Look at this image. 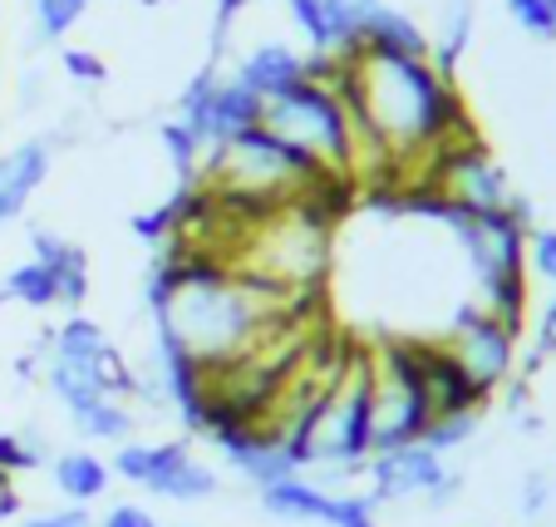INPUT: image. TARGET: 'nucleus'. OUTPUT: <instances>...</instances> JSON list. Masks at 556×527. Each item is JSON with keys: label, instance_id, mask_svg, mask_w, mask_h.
<instances>
[{"label": "nucleus", "instance_id": "obj_1", "mask_svg": "<svg viewBox=\"0 0 556 527\" xmlns=\"http://www.w3.org/2000/svg\"><path fill=\"white\" fill-rule=\"evenodd\" d=\"M192 183L231 212H266L305 198H350V183L311 168L262 128H247V134H231L227 143H217Z\"/></svg>", "mask_w": 556, "mask_h": 527}, {"label": "nucleus", "instance_id": "obj_2", "mask_svg": "<svg viewBox=\"0 0 556 527\" xmlns=\"http://www.w3.org/2000/svg\"><path fill=\"white\" fill-rule=\"evenodd\" d=\"M256 128L271 134L276 143H286L295 159H305L311 168L350 183V168H355V138H350L345 104H340V95L330 85H320V79L305 74L301 85L262 99ZM350 188H355V183H350Z\"/></svg>", "mask_w": 556, "mask_h": 527}, {"label": "nucleus", "instance_id": "obj_3", "mask_svg": "<svg viewBox=\"0 0 556 527\" xmlns=\"http://www.w3.org/2000/svg\"><path fill=\"white\" fill-rule=\"evenodd\" d=\"M429 202L439 212H463V217H517L532 227L527 198L513 188L503 163L478 143V134L443 148V159L433 163V178H429Z\"/></svg>", "mask_w": 556, "mask_h": 527}, {"label": "nucleus", "instance_id": "obj_4", "mask_svg": "<svg viewBox=\"0 0 556 527\" xmlns=\"http://www.w3.org/2000/svg\"><path fill=\"white\" fill-rule=\"evenodd\" d=\"M424 434V400L409 375L404 340H384L369 350V454L419 443Z\"/></svg>", "mask_w": 556, "mask_h": 527}, {"label": "nucleus", "instance_id": "obj_5", "mask_svg": "<svg viewBox=\"0 0 556 527\" xmlns=\"http://www.w3.org/2000/svg\"><path fill=\"white\" fill-rule=\"evenodd\" d=\"M443 355L458 365V375L483 394H497L507 380H513V365H517V330H507L503 321L483 316V311H458L453 326L439 336Z\"/></svg>", "mask_w": 556, "mask_h": 527}, {"label": "nucleus", "instance_id": "obj_6", "mask_svg": "<svg viewBox=\"0 0 556 527\" xmlns=\"http://www.w3.org/2000/svg\"><path fill=\"white\" fill-rule=\"evenodd\" d=\"M365 478H369V503L375 507L409 503V498H429L448 478V459H439L424 443H400V449L369 454Z\"/></svg>", "mask_w": 556, "mask_h": 527}, {"label": "nucleus", "instance_id": "obj_7", "mask_svg": "<svg viewBox=\"0 0 556 527\" xmlns=\"http://www.w3.org/2000/svg\"><path fill=\"white\" fill-rule=\"evenodd\" d=\"M143 488L157 498H168V503H207V498L222 493V478L182 439H168V443H148Z\"/></svg>", "mask_w": 556, "mask_h": 527}, {"label": "nucleus", "instance_id": "obj_8", "mask_svg": "<svg viewBox=\"0 0 556 527\" xmlns=\"http://www.w3.org/2000/svg\"><path fill=\"white\" fill-rule=\"evenodd\" d=\"M50 168H54V138L45 134L15 143L11 153H0V227H11L30 208V198L45 188Z\"/></svg>", "mask_w": 556, "mask_h": 527}, {"label": "nucleus", "instance_id": "obj_9", "mask_svg": "<svg viewBox=\"0 0 556 527\" xmlns=\"http://www.w3.org/2000/svg\"><path fill=\"white\" fill-rule=\"evenodd\" d=\"M305 70H311V54H301L286 40H262V45L237 54V64H231L227 74L242 89H252L256 99H271V95H281V89L301 85Z\"/></svg>", "mask_w": 556, "mask_h": 527}, {"label": "nucleus", "instance_id": "obj_10", "mask_svg": "<svg viewBox=\"0 0 556 527\" xmlns=\"http://www.w3.org/2000/svg\"><path fill=\"white\" fill-rule=\"evenodd\" d=\"M30 252H35V262L50 272L54 301L70 306V311L85 306L89 301V256H85V247L64 242L54 227H30Z\"/></svg>", "mask_w": 556, "mask_h": 527}, {"label": "nucleus", "instance_id": "obj_11", "mask_svg": "<svg viewBox=\"0 0 556 527\" xmlns=\"http://www.w3.org/2000/svg\"><path fill=\"white\" fill-rule=\"evenodd\" d=\"M256 493H262V513L276 517V523H320V527L330 523V498L336 493L315 488L305 474L266 484V488H256Z\"/></svg>", "mask_w": 556, "mask_h": 527}, {"label": "nucleus", "instance_id": "obj_12", "mask_svg": "<svg viewBox=\"0 0 556 527\" xmlns=\"http://www.w3.org/2000/svg\"><path fill=\"white\" fill-rule=\"evenodd\" d=\"M50 478H54V488H60L70 503L89 507L94 498L109 493V478L114 474H109V464L99 454H89V449H64V454H54Z\"/></svg>", "mask_w": 556, "mask_h": 527}, {"label": "nucleus", "instance_id": "obj_13", "mask_svg": "<svg viewBox=\"0 0 556 527\" xmlns=\"http://www.w3.org/2000/svg\"><path fill=\"white\" fill-rule=\"evenodd\" d=\"M359 45H375V50H389V54H414V60H429V30L419 25V15L400 11V5H379Z\"/></svg>", "mask_w": 556, "mask_h": 527}, {"label": "nucleus", "instance_id": "obj_14", "mask_svg": "<svg viewBox=\"0 0 556 527\" xmlns=\"http://www.w3.org/2000/svg\"><path fill=\"white\" fill-rule=\"evenodd\" d=\"M109 346H114V340L104 336V326H94V321H85V316H74V321H64V326L50 336V360L74 365V369H94V360L104 355Z\"/></svg>", "mask_w": 556, "mask_h": 527}, {"label": "nucleus", "instance_id": "obj_15", "mask_svg": "<svg viewBox=\"0 0 556 527\" xmlns=\"http://www.w3.org/2000/svg\"><path fill=\"white\" fill-rule=\"evenodd\" d=\"M384 0H320V11H326V30H330V54H345L365 40L369 21Z\"/></svg>", "mask_w": 556, "mask_h": 527}, {"label": "nucleus", "instance_id": "obj_16", "mask_svg": "<svg viewBox=\"0 0 556 527\" xmlns=\"http://www.w3.org/2000/svg\"><path fill=\"white\" fill-rule=\"evenodd\" d=\"M74 434H85V439L94 443H128V434H134V410H128L124 400H99L89 404V410L70 414Z\"/></svg>", "mask_w": 556, "mask_h": 527}, {"label": "nucleus", "instance_id": "obj_17", "mask_svg": "<svg viewBox=\"0 0 556 527\" xmlns=\"http://www.w3.org/2000/svg\"><path fill=\"white\" fill-rule=\"evenodd\" d=\"M0 291L11 296V301H21V306H30V311H50V306H60L54 301V281H50V272H45L40 262H21V266H11L5 272V281H0Z\"/></svg>", "mask_w": 556, "mask_h": 527}, {"label": "nucleus", "instance_id": "obj_18", "mask_svg": "<svg viewBox=\"0 0 556 527\" xmlns=\"http://www.w3.org/2000/svg\"><path fill=\"white\" fill-rule=\"evenodd\" d=\"M478 419H483V410H468V414H443V419H429L419 434L424 449H433L439 459H448L453 449H463V443L478 434Z\"/></svg>", "mask_w": 556, "mask_h": 527}, {"label": "nucleus", "instance_id": "obj_19", "mask_svg": "<svg viewBox=\"0 0 556 527\" xmlns=\"http://www.w3.org/2000/svg\"><path fill=\"white\" fill-rule=\"evenodd\" d=\"M89 11V0H35V35L40 40H60L79 25V15Z\"/></svg>", "mask_w": 556, "mask_h": 527}, {"label": "nucleus", "instance_id": "obj_20", "mask_svg": "<svg viewBox=\"0 0 556 527\" xmlns=\"http://www.w3.org/2000/svg\"><path fill=\"white\" fill-rule=\"evenodd\" d=\"M379 507L369 503V493H336L330 498V523L326 527H379Z\"/></svg>", "mask_w": 556, "mask_h": 527}, {"label": "nucleus", "instance_id": "obj_21", "mask_svg": "<svg viewBox=\"0 0 556 527\" xmlns=\"http://www.w3.org/2000/svg\"><path fill=\"white\" fill-rule=\"evenodd\" d=\"M507 15L517 21V30H527L532 40H556V25L546 0H507Z\"/></svg>", "mask_w": 556, "mask_h": 527}, {"label": "nucleus", "instance_id": "obj_22", "mask_svg": "<svg viewBox=\"0 0 556 527\" xmlns=\"http://www.w3.org/2000/svg\"><path fill=\"white\" fill-rule=\"evenodd\" d=\"M527 266H532L542 281L556 286V227H536V233H527Z\"/></svg>", "mask_w": 556, "mask_h": 527}, {"label": "nucleus", "instance_id": "obj_23", "mask_svg": "<svg viewBox=\"0 0 556 527\" xmlns=\"http://www.w3.org/2000/svg\"><path fill=\"white\" fill-rule=\"evenodd\" d=\"M546 503H552V478H546V474H527L522 478V517L546 513Z\"/></svg>", "mask_w": 556, "mask_h": 527}, {"label": "nucleus", "instance_id": "obj_24", "mask_svg": "<svg viewBox=\"0 0 556 527\" xmlns=\"http://www.w3.org/2000/svg\"><path fill=\"white\" fill-rule=\"evenodd\" d=\"M99 527H157V517L148 513V507H138V503H114Z\"/></svg>", "mask_w": 556, "mask_h": 527}, {"label": "nucleus", "instance_id": "obj_25", "mask_svg": "<svg viewBox=\"0 0 556 527\" xmlns=\"http://www.w3.org/2000/svg\"><path fill=\"white\" fill-rule=\"evenodd\" d=\"M25 527H94V517H89V507H79V503H70V507H60V513H45V517H30Z\"/></svg>", "mask_w": 556, "mask_h": 527}, {"label": "nucleus", "instance_id": "obj_26", "mask_svg": "<svg viewBox=\"0 0 556 527\" xmlns=\"http://www.w3.org/2000/svg\"><path fill=\"white\" fill-rule=\"evenodd\" d=\"M64 70H70L74 79H89V85H99V79H104V64H99L89 50H64Z\"/></svg>", "mask_w": 556, "mask_h": 527}, {"label": "nucleus", "instance_id": "obj_27", "mask_svg": "<svg viewBox=\"0 0 556 527\" xmlns=\"http://www.w3.org/2000/svg\"><path fill=\"white\" fill-rule=\"evenodd\" d=\"M536 355H546V360L556 355V296H552V301H546V311H542V326H536Z\"/></svg>", "mask_w": 556, "mask_h": 527}, {"label": "nucleus", "instance_id": "obj_28", "mask_svg": "<svg viewBox=\"0 0 556 527\" xmlns=\"http://www.w3.org/2000/svg\"><path fill=\"white\" fill-rule=\"evenodd\" d=\"M247 5H252V0H217V35L227 30V25L237 21V15H242Z\"/></svg>", "mask_w": 556, "mask_h": 527}]
</instances>
